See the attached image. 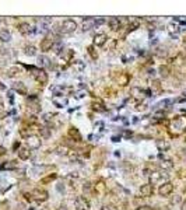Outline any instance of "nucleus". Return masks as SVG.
I'll return each instance as SVG.
<instances>
[{
	"instance_id": "f257e3e1",
	"label": "nucleus",
	"mask_w": 186,
	"mask_h": 210,
	"mask_svg": "<svg viewBox=\"0 0 186 210\" xmlns=\"http://www.w3.org/2000/svg\"><path fill=\"white\" fill-rule=\"evenodd\" d=\"M28 69L32 72V77L35 78L39 84H45L48 81V76H46L44 69H38V67H34V66H30Z\"/></svg>"
},
{
	"instance_id": "f03ea898",
	"label": "nucleus",
	"mask_w": 186,
	"mask_h": 210,
	"mask_svg": "<svg viewBox=\"0 0 186 210\" xmlns=\"http://www.w3.org/2000/svg\"><path fill=\"white\" fill-rule=\"evenodd\" d=\"M76 28H77V24L74 20H64L60 24V32H63V34H72L76 31Z\"/></svg>"
},
{
	"instance_id": "7ed1b4c3",
	"label": "nucleus",
	"mask_w": 186,
	"mask_h": 210,
	"mask_svg": "<svg viewBox=\"0 0 186 210\" xmlns=\"http://www.w3.org/2000/svg\"><path fill=\"white\" fill-rule=\"evenodd\" d=\"M31 197L36 202H45L46 199L49 197V195H48V192H46L45 189L36 188V189H34V191L31 192Z\"/></svg>"
},
{
	"instance_id": "20e7f679",
	"label": "nucleus",
	"mask_w": 186,
	"mask_h": 210,
	"mask_svg": "<svg viewBox=\"0 0 186 210\" xmlns=\"http://www.w3.org/2000/svg\"><path fill=\"white\" fill-rule=\"evenodd\" d=\"M130 94H132V97L134 98V100L141 101L145 95L150 94V91H148V90H141V88H139V87H133L132 90H130Z\"/></svg>"
},
{
	"instance_id": "39448f33",
	"label": "nucleus",
	"mask_w": 186,
	"mask_h": 210,
	"mask_svg": "<svg viewBox=\"0 0 186 210\" xmlns=\"http://www.w3.org/2000/svg\"><path fill=\"white\" fill-rule=\"evenodd\" d=\"M74 206L77 210H88L90 209V202L87 200L86 197L83 196H77L76 200H74Z\"/></svg>"
},
{
	"instance_id": "423d86ee",
	"label": "nucleus",
	"mask_w": 186,
	"mask_h": 210,
	"mask_svg": "<svg viewBox=\"0 0 186 210\" xmlns=\"http://www.w3.org/2000/svg\"><path fill=\"white\" fill-rule=\"evenodd\" d=\"M150 179H151V183H153V185H158V183L162 185L164 181L168 179V175H167V174H162V172H154L153 175H150Z\"/></svg>"
},
{
	"instance_id": "0eeeda50",
	"label": "nucleus",
	"mask_w": 186,
	"mask_h": 210,
	"mask_svg": "<svg viewBox=\"0 0 186 210\" xmlns=\"http://www.w3.org/2000/svg\"><path fill=\"white\" fill-rule=\"evenodd\" d=\"M27 144H28V149H39L41 147V139L35 135H31V136L27 137Z\"/></svg>"
},
{
	"instance_id": "6e6552de",
	"label": "nucleus",
	"mask_w": 186,
	"mask_h": 210,
	"mask_svg": "<svg viewBox=\"0 0 186 210\" xmlns=\"http://www.w3.org/2000/svg\"><path fill=\"white\" fill-rule=\"evenodd\" d=\"M173 191V183L172 182H164L158 189V193L161 196H168L169 193H172Z\"/></svg>"
},
{
	"instance_id": "1a4fd4ad",
	"label": "nucleus",
	"mask_w": 186,
	"mask_h": 210,
	"mask_svg": "<svg viewBox=\"0 0 186 210\" xmlns=\"http://www.w3.org/2000/svg\"><path fill=\"white\" fill-rule=\"evenodd\" d=\"M53 38H50V37H46L44 38L41 41V50L42 52H48V50H50L52 48H53Z\"/></svg>"
},
{
	"instance_id": "9d476101",
	"label": "nucleus",
	"mask_w": 186,
	"mask_h": 210,
	"mask_svg": "<svg viewBox=\"0 0 186 210\" xmlns=\"http://www.w3.org/2000/svg\"><path fill=\"white\" fill-rule=\"evenodd\" d=\"M171 126H172V129H176L178 132H182L186 128V121L183 118H175L172 121Z\"/></svg>"
},
{
	"instance_id": "9b49d317",
	"label": "nucleus",
	"mask_w": 186,
	"mask_h": 210,
	"mask_svg": "<svg viewBox=\"0 0 186 210\" xmlns=\"http://www.w3.org/2000/svg\"><path fill=\"white\" fill-rule=\"evenodd\" d=\"M153 186H151V183H144V185H141L140 186V195L143 197H148L153 195Z\"/></svg>"
},
{
	"instance_id": "f8f14e48",
	"label": "nucleus",
	"mask_w": 186,
	"mask_h": 210,
	"mask_svg": "<svg viewBox=\"0 0 186 210\" xmlns=\"http://www.w3.org/2000/svg\"><path fill=\"white\" fill-rule=\"evenodd\" d=\"M13 88L18 92V94H23V95L27 94V87H25V84H24L23 81H14L13 83Z\"/></svg>"
},
{
	"instance_id": "ddd939ff",
	"label": "nucleus",
	"mask_w": 186,
	"mask_h": 210,
	"mask_svg": "<svg viewBox=\"0 0 186 210\" xmlns=\"http://www.w3.org/2000/svg\"><path fill=\"white\" fill-rule=\"evenodd\" d=\"M52 102H53L55 105H56V106H58V108H63V106H66V105H67V98H66V97H53V98H52Z\"/></svg>"
},
{
	"instance_id": "4468645a",
	"label": "nucleus",
	"mask_w": 186,
	"mask_h": 210,
	"mask_svg": "<svg viewBox=\"0 0 186 210\" xmlns=\"http://www.w3.org/2000/svg\"><path fill=\"white\" fill-rule=\"evenodd\" d=\"M106 39H108V37L105 35V34H97L95 37H94V45L95 46H102L106 42Z\"/></svg>"
},
{
	"instance_id": "2eb2a0df",
	"label": "nucleus",
	"mask_w": 186,
	"mask_h": 210,
	"mask_svg": "<svg viewBox=\"0 0 186 210\" xmlns=\"http://www.w3.org/2000/svg\"><path fill=\"white\" fill-rule=\"evenodd\" d=\"M0 41H3V42L11 41V32L7 28H0Z\"/></svg>"
},
{
	"instance_id": "dca6fc26",
	"label": "nucleus",
	"mask_w": 186,
	"mask_h": 210,
	"mask_svg": "<svg viewBox=\"0 0 186 210\" xmlns=\"http://www.w3.org/2000/svg\"><path fill=\"white\" fill-rule=\"evenodd\" d=\"M69 136L72 137V139H74V142H81V135H80V132H78L77 128H70L69 129Z\"/></svg>"
},
{
	"instance_id": "f3484780",
	"label": "nucleus",
	"mask_w": 186,
	"mask_h": 210,
	"mask_svg": "<svg viewBox=\"0 0 186 210\" xmlns=\"http://www.w3.org/2000/svg\"><path fill=\"white\" fill-rule=\"evenodd\" d=\"M30 155H31V151H30L28 147H20V149H18V157H20L21 160H28Z\"/></svg>"
},
{
	"instance_id": "a211bd4d",
	"label": "nucleus",
	"mask_w": 186,
	"mask_h": 210,
	"mask_svg": "<svg viewBox=\"0 0 186 210\" xmlns=\"http://www.w3.org/2000/svg\"><path fill=\"white\" fill-rule=\"evenodd\" d=\"M108 24H109V28H111L112 31H118L119 27H120V21H119V18H116V17L109 18Z\"/></svg>"
},
{
	"instance_id": "6ab92c4d",
	"label": "nucleus",
	"mask_w": 186,
	"mask_h": 210,
	"mask_svg": "<svg viewBox=\"0 0 186 210\" xmlns=\"http://www.w3.org/2000/svg\"><path fill=\"white\" fill-rule=\"evenodd\" d=\"M92 27H95V20L94 18H86L83 21V30L84 31H90Z\"/></svg>"
},
{
	"instance_id": "aec40b11",
	"label": "nucleus",
	"mask_w": 186,
	"mask_h": 210,
	"mask_svg": "<svg viewBox=\"0 0 186 210\" xmlns=\"http://www.w3.org/2000/svg\"><path fill=\"white\" fill-rule=\"evenodd\" d=\"M18 31L21 32V34H24V35H28V34H31V25L28 23H21L20 25H18Z\"/></svg>"
},
{
	"instance_id": "412c9836",
	"label": "nucleus",
	"mask_w": 186,
	"mask_h": 210,
	"mask_svg": "<svg viewBox=\"0 0 186 210\" xmlns=\"http://www.w3.org/2000/svg\"><path fill=\"white\" fill-rule=\"evenodd\" d=\"M95 192H97V195H104L105 191H106V186H105V183L104 181H98V182L95 183Z\"/></svg>"
},
{
	"instance_id": "4be33fe9",
	"label": "nucleus",
	"mask_w": 186,
	"mask_h": 210,
	"mask_svg": "<svg viewBox=\"0 0 186 210\" xmlns=\"http://www.w3.org/2000/svg\"><path fill=\"white\" fill-rule=\"evenodd\" d=\"M38 63H39V66H42V67H52L50 59L46 58V56H39V58H38Z\"/></svg>"
},
{
	"instance_id": "5701e85b",
	"label": "nucleus",
	"mask_w": 186,
	"mask_h": 210,
	"mask_svg": "<svg viewBox=\"0 0 186 210\" xmlns=\"http://www.w3.org/2000/svg\"><path fill=\"white\" fill-rule=\"evenodd\" d=\"M167 30H168V32L172 35V37H176V34L179 32V25H178V24H175V23H171L168 25V28H167Z\"/></svg>"
},
{
	"instance_id": "b1692460",
	"label": "nucleus",
	"mask_w": 186,
	"mask_h": 210,
	"mask_svg": "<svg viewBox=\"0 0 186 210\" xmlns=\"http://www.w3.org/2000/svg\"><path fill=\"white\" fill-rule=\"evenodd\" d=\"M157 147H158L161 151H167V150H169L171 144H169L167 140H157Z\"/></svg>"
},
{
	"instance_id": "393cba45",
	"label": "nucleus",
	"mask_w": 186,
	"mask_h": 210,
	"mask_svg": "<svg viewBox=\"0 0 186 210\" xmlns=\"http://www.w3.org/2000/svg\"><path fill=\"white\" fill-rule=\"evenodd\" d=\"M20 73H21V69L18 67V66H13V67H10L9 70H7V76H9V77H16V76Z\"/></svg>"
},
{
	"instance_id": "a878e982",
	"label": "nucleus",
	"mask_w": 186,
	"mask_h": 210,
	"mask_svg": "<svg viewBox=\"0 0 186 210\" xmlns=\"http://www.w3.org/2000/svg\"><path fill=\"white\" fill-rule=\"evenodd\" d=\"M73 67L76 69L77 72H83L86 69V63L83 60H73Z\"/></svg>"
},
{
	"instance_id": "bb28decb",
	"label": "nucleus",
	"mask_w": 186,
	"mask_h": 210,
	"mask_svg": "<svg viewBox=\"0 0 186 210\" xmlns=\"http://www.w3.org/2000/svg\"><path fill=\"white\" fill-rule=\"evenodd\" d=\"M24 53L27 56H35L36 55V48L35 46H32V45H28L24 48Z\"/></svg>"
},
{
	"instance_id": "cd10ccee",
	"label": "nucleus",
	"mask_w": 186,
	"mask_h": 210,
	"mask_svg": "<svg viewBox=\"0 0 186 210\" xmlns=\"http://www.w3.org/2000/svg\"><path fill=\"white\" fill-rule=\"evenodd\" d=\"M158 72H159V76L164 77V78H167L169 76V67L168 66H159Z\"/></svg>"
},
{
	"instance_id": "c85d7f7f",
	"label": "nucleus",
	"mask_w": 186,
	"mask_h": 210,
	"mask_svg": "<svg viewBox=\"0 0 186 210\" xmlns=\"http://www.w3.org/2000/svg\"><path fill=\"white\" fill-rule=\"evenodd\" d=\"M159 165H161L162 169H171L173 167V163H172V160H162Z\"/></svg>"
},
{
	"instance_id": "c756f323",
	"label": "nucleus",
	"mask_w": 186,
	"mask_h": 210,
	"mask_svg": "<svg viewBox=\"0 0 186 210\" xmlns=\"http://www.w3.org/2000/svg\"><path fill=\"white\" fill-rule=\"evenodd\" d=\"M1 168L3 169H14L17 168V161H7L4 164L1 165Z\"/></svg>"
},
{
	"instance_id": "7c9ffc66",
	"label": "nucleus",
	"mask_w": 186,
	"mask_h": 210,
	"mask_svg": "<svg viewBox=\"0 0 186 210\" xmlns=\"http://www.w3.org/2000/svg\"><path fill=\"white\" fill-rule=\"evenodd\" d=\"M151 88H153V92H154V94H158V92H161V84H159L158 80H154V81H153V84H151Z\"/></svg>"
},
{
	"instance_id": "2f4dec72",
	"label": "nucleus",
	"mask_w": 186,
	"mask_h": 210,
	"mask_svg": "<svg viewBox=\"0 0 186 210\" xmlns=\"http://www.w3.org/2000/svg\"><path fill=\"white\" fill-rule=\"evenodd\" d=\"M139 27H140V21H139V20H134V21H132V23L129 24V31H134V30H137Z\"/></svg>"
},
{
	"instance_id": "473e14b6",
	"label": "nucleus",
	"mask_w": 186,
	"mask_h": 210,
	"mask_svg": "<svg viewBox=\"0 0 186 210\" xmlns=\"http://www.w3.org/2000/svg\"><path fill=\"white\" fill-rule=\"evenodd\" d=\"M39 132H41L42 137H45V139L50 137V129L49 128H39Z\"/></svg>"
},
{
	"instance_id": "72a5a7b5",
	"label": "nucleus",
	"mask_w": 186,
	"mask_h": 210,
	"mask_svg": "<svg viewBox=\"0 0 186 210\" xmlns=\"http://www.w3.org/2000/svg\"><path fill=\"white\" fill-rule=\"evenodd\" d=\"M155 56H158V58H165V56H167V49H164V48H157Z\"/></svg>"
},
{
	"instance_id": "f704fd0d",
	"label": "nucleus",
	"mask_w": 186,
	"mask_h": 210,
	"mask_svg": "<svg viewBox=\"0 0 186 210\" xmlns=\"http://www.w3.org/2000/svg\"><path fill=\"white\" fill-rule=\"evenodd\" d=\"M173 63H176L178 66H182V64L185 63V59H183V55H181V53H179V55H178V58H175V59H173Z\"/></svg>"
},
{
	"instance_id": "c9c22d12",
	"label": "nucleus",
	"mask_w": 186,
	"mask_h": 210,
	"mask_svg": "<svg viewBox=\"0 0 186 210\" xmlns=\"http://www.w3.org/2000/svg\"><path fill=\"white\" fill-rule=\"evenodd\" d=\"M52 49L55 50V53H60V50L63 49V44L59 42V44H53V48Z\"/></svg>"
},
{
	"instance_id": "e433bc0d",
	"label": "nucleus",
	"mask_w": 186,
	"mask_h": 210,
	"mask_svg": "<svg viewBox=\"0 0 186 210\" xmlns=\"http://www.w3.org/2000/svg\"><path fill=\"white\" fill-rule=\"evenodd\" d=\"M53 179H56V174H52V175H49V177H46V178H44L41 181L42 183H49V182H52Z\"/></svg>"
},
{
	"instance_id": "4c0bfd02",
	"label": "nucleus",
	"mask_w": 186,
	"mask_h": 210,
	"mask_svg": "<svg viewBox=\"0 0 186 210\" xmlns=\"http://www.w3.org/2000/svg\"><path fill=\"white\" fill-rule=\"evenodd\" d=\"M55 116H56V114H50V112H48V114L44 115V121H45V122H50V121H53Z\"/></svg>"
},
{
	"instance_id": "58836bf2",
	"label": "nucleus",
	"mask_w": 186,
	"mask_h": 210,
	"mask_svg": "<svg viewBox=\"0 0 186 210\" xmlns=\"http://www.w3.org/2000/svg\"><path fill=\"white\" fill-rule=\"evenodd\" d=\"M88 53L91 55V58H92V59H97V58H98V53L95 52L94 46H88Z\"/></svg>"
},
{
	"instance_id": "ea45409f",
	"label": "nucleus",
	"mask_w": 186,
	"mask_h": 210,
	"mask_svg": "<svg viewBox=\"0 0 186 210\" xmlns=\"http://www.w3.org/2000/svg\"><path fill=\"white\" fill-rule=\"evenodd\" d=\"M92 108L95 111H98V112H104L105 108H102V105L101 104H92Z\"/></svg>"
},
{
	"instance_id": "a19ab883",
	"label": "nucleus",
	"mask_w": 186,
	"mask_h": 210,
	"mask_svg": "<svg viewBox=\"0 0 186 210\" xmlns=\"http://www.w3.org/2000/svg\"><path fill=\"white\" fill-rule=\"evenodd\" d=\"M58 150H59V151H58V154H60V155H62V154L67 155V154H69V150H67V147H60V149H58Z\"/></svg>"
},
{
	"instance_id": "79ce46f5",
	"label": "nucleus",
	"mask_w": 186,
	"mask_h": 210,
	"mask_svg": "<svg viewBox=\"0 0 186 210\" xmlns=\"http://www.w3.org/2000/svg\"><path fill=\"white\" fill-rule=\"evenodd\" d=\"M101 210H118V207H116L115 205H106V206H104Z\"/></svg>"
},
{
	"instance_id": "37998d69",
	"label": "nucleus",
	"mask_w": 186,
	"mask_h": 210,
	"mask_svg": "<svg viewBox=\"0 0 186 210\" xmlns=\"http://www.w3.org/2000/svg\"><path fill=\"white\" fill-rule=\"evenodd\" d=\"M6 153H7V150H6V149H4L3 146H0V157H3V155H4Z\"/></svg>"
},
{
	"instance_id": "c03bdc74",
	"label": "nucleus",
	"mask_w": 186,
	"mask_h": 210,
	"mask_svg": "<svg viewBox=\"0 0 186 210\" xmlns=\"http://www.w3.org/2000/svg\"><path fill=\"white\" fill-rule=\"evenodd\" d=\"M154 116H155L157 119H161V118H164V116H165V114H164V112H157Z\"/></svg>"
},
{
	"instance_id": "a18cd8bd",
	"label": "nucleus",
	"mask_w": 186,
	"mask_h": 210,
	"mask_svg": "<svg viewBox=\"0 0 186 210\" xmlns=\"http://www.w3.org/2000/svg\"><path fill=\"white\" fill-rule=\"evenodd\" d=\"M83 189H84V192H86V191H90V189H91V183H90V182H87L86 185L83 186Z\"/></svg>"
},
{
	"instance_id": "49530a36",
	"label": "nucleus",
	"mask_w": 186,
	"mask_h": 210,
	"mask_svg": "<svg viewBox=\"0 0 186 210\" xmlns=\"http://www.w3.org/2000/svg\"><path fill=\"white\" fill-rule=\"evenodd\" d=\"M104 23H105V20L104 18H100L98 21H95V25L98 27V25H101V24H104Z\"/></svg>"
},
{
	"instance_id": "de8ad7c7",
	"label": "nucleus",
	"mask_w": 186,
	"mask_h": 210,
	"mask_svg": "<svg viewBox=\"0 0 186 210\" xmlns=\"http://www.w3.org/2000/svg\"><path fill=\"white\" fill-rule=\"evenodd\" d=\"M137 210H150V207H148V206H140Z\"/></svg>"
},
{
	"instance_id": "09e8293b",
	"label": "nucleus",
	"mask_w": 186,
	"mask_h": 210,
	"mask_svg": "<svg viewBox=\"0 0 186 210\" xmlns=\"http://www.w3.org/2000/svg\"><path fill=\"white\" fill-rule=\"evenodd\" d=\"M144 108H145V105H137L136 111H141V109H144Z\"/></svg>"
},
{
	"instance_id": "8fccbe9b",
	"label": "nucleus",
	"mask_w": 186,
	"mask_h": 210,
	"mask_svg": "<svg viewBox=\"0 0 186 210\" xmlns=\"http://www.w3.org/2000/svg\"><path fill=\"white\" fill-rule=\"evenodd\" d=\"M119 140H120V136H114V137H112V142H119Z\"/></svg>"
},
{
	"instance_id": "3c124183",
	"label": "nucleus",
	"mask_w": 186,
	"mask_h": 210,
	"mask_svg": "<svg viewBox=\"0 0 186 210\" xmlns=\"http://www.w3.org/2000/svg\"><path fill=\"white\" fill-rule=\"evenodd\" d=\"M84 94H86V92H84V91H80V92H78V98H83V97H84Z\"/></svg>"
},
{
	"instance_id": "603ef678",
	"label": "nucleus",
	"mask_w": 186,
	"mask_h": 210,
	"mask_svg": "<svg viewBox=\"0 0 186 210\" xmlns=\"http://www.w3.org/2000/svg\"><path fill=\"white\" fill-rule=\"evenodd\" d=\"M178 102H185L186 101V97H183V98H179V100H176Z\"/></svg>"
},
{
	"instance_id": "864d4df0",
	"label": "nucleus",
	"mask_w": 186,
	"mask_h": 210,
	"mask_svg": "<svg viewBox=\"0 0 186 210\" xmlns=\"http://www.w3.org/2000/svg\"><path fill=\"white\" fill-rule=\"evenodd\" d=\"M59 210H66V207H60V209Z\"/></svg>"
},
{
	"instance_id": "5fc2aeb1",
	"label": "nucleus",
	"mask_w": 186,
	"mask_h": 210,
	"mask_svg": "<svg viewBox=\"0 0 186 210\" xmlns=\"http://www.w3.org/2000/svg\"><path fill=\"white\" fill-rule=\"evenodd\" d=\"M185 48H186V41H185Z\"/></svg>"
}]
</instances>
